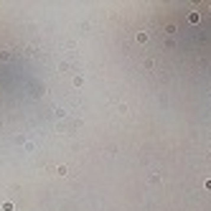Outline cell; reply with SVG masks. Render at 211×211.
<instances>
[{
  "label": "cell",
  "mask_w": 211,
  "mask_h": 211,
  "mask_svg": "<svg viewBox=\"0 0 211 211\" xmlns=\"http://www.w3.org/2000/svg\"><path fill=\"white\" fill-rule=\"evenodd\" d=\"M137 41H140V43H145V41H147V33L140 31V33H137Z\"/></svg>",
  "instance_id": "obj_1"
}]
</instances>
